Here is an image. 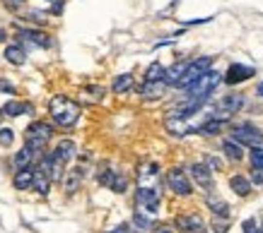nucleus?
<instances>
[{
	"mask_svg": "<svg viewBox=\"0 0 263 233\" xmlns=\"http://www.w3.org/2000/svg\"><path fill=\"white\" fill-rule=\"evenodd\" d=\"M176 229L181 233H208L205 221L198 214H186V217H176Z\"/></svg>",
	"mask_w": 263,
	"mask_h": 233,
	"instance_id": "nucleus-8",
	"label": "nucleus"
},
{
	"mask_svg": "<svg viewBox=\"0 0 263 233\" xmlns=\"http://www.w3.org/2000/svg\"><path fill=\"white\" fill-rule=\"evenodd\" d=\"M259 94H261V96H263V82H261V84H259Z\"/></svg>",
	"mask_w": 263,
	"mask_h": 233,
	"instance_id": "nucleus-43",
	"label": "nucleus"
},
{
	"mask_svg": "<svg viewBox=\"0 0 263 233\" xmlns=\"http://www.w3.org/2000/svg\"><path fill=\"white\" fill-rule=\"evenodd\" d=\"M191 175H193V180H196L200 187H205V190L212 187V173H210V166H205V164H193V166H191Z\"/></svg>",
	"mask_w": 263,
	"mask_h": 233,
	"instance_id": "nucleus-12",
	"label": "nucleus"
},
{
	"mask_svg": "<svg viewBox=\"0 0 263 233\" xmlns=\"http://www.w3.org/2000/svg\"><path fill=\"white\" fill-rule=\"evenodd\" d=\"M34 149H29V147H24L22 152H17L15 154V159H12V164L17 166V169H29V164H32V159H34Z\"/></svg>",
	"mask_w": 263,
	"mask_h": 233,
	"instance_id": "nucleus-23",
	"label": "nucleus"
},
{
	"mask_svg": "<svg viewBox=\"0 0 263 233\" xmlns=\"http://www.w3.org/2000/svg\"><path fill=\"white\" fill-rule=\"evenodd\" d=\"M34 171L32 169H19L17 173H15V178H12V185L17 187V190H27V187H32L34 185Z\"/></svg>",
	"mask_w": 263,
	"mask_h": 233,
	"instance_id": "nucleus-17",
	"label": "nucleus"
},
{
	"mask_svg": "<svg viewBox=\"0 0 263 233\" xmlns=\"http://www.w3.org/2000/svg\"><path fill=\"white\" fill-rule=\"evenodd\" d=\"M157 233H172V229H167V226H162V229H159V231Z\"/></svg>",
	"mask_w": 263,
	"mask_h": 233,
	"instance_id": "nucleus-42",
	"label": "nucleus"
},
{
	"mask_svg": "<svg viewBox=\"0 0 263 233\" xmlns=\"http://www.w3.org/2000/svg\"><path fill=\"white\" fill-rule=\"evenodd\" d=\"M220 72H215V70H208L200 79H196L191 87H186V94H189V101H193L198 106H203L208 99H210V94L215 92V87L220 84Z\"/></svg>",
	"mask_w": 263,
	"mask_h": 233,
	"instance_id": "nucleus-2",
	"label": "nucleus"
},
{
	"mask_svg": "<svg viewBox=\"0 0 263 233\" xmlns=\"http://www.w3.org/2000/svg\"><path fill=\"white\" fill-rule=\"evenodd\" d=\"M208 207H210V212L212 214H217V217H227L229 214V207H227V202L225 200H217V197H208Z\"/></svg>",
	"mask_w": 263,
	"mask_h": 233,
	"instance_id": "nucleus-26",
	"label": "nucleus"
},
{
	"mask_svg": "<svg viewBox=\"0 0 263 233\" xmlns=\"http://www.w3.org/2000/svg\"><path fill=\"white\" fill-rule=\"evenodd\" d=\"M63 164L66 161H61L53 152L51 154H44V159H41V173H46L51 180H63V175H66V171H63Z\"/></svg>",
	"mask_w": 263,
	"mask_h": 233,
	"instance_id": "nucleus-5",
	"label": "nucleus"
},
{
	"mask_svg": "<svg viewBox=\"0 0 263 233\" xmlns=\"http://www.w3.org/2000/svg\"><path fill=\"white\" fill-rule=\"evenodd\" d=\"M85 94H89V101H102L104 99V87H97V84L85 87Z\"/></svg>",
	"mask_w": 263,
	"mask_h": 233,
	"instance_id": "nucleus-30",
	"label": "nucleus"
},
{
	"mask_svg": "<svg viewBox=\"0 0 263 233\" xmlns=\"http://www.w3.org/2000/svg\"><path fill=\"white\" fill-rule=\"evenodd\" d=\"M80 180H82V169H72V171H68V173L63 175V187H66L68 195H72V192L77 190Z\"/></svg>",
	"mask_w": 263,
	"mask_h": 233,
	"instance_id": "nucleus-19",
	"label": "nucleus"
},
{
	"mask_svg": "<svg viewBox=\"0 0 263 233\" xmlns=\"http://www.w3.org/2000/svg\"><path fill=\"white\" fill-rule=\"evenodd\" d=\"M133 87V75H119L116 79H114V84H111V89H114V94H123V92H128Z\"/></svg>",
	"mask_w": 263,
	"mask_h": 233,
	"instance_id": "nucleus-25",
	"label": "nucleus"
},
{
	"mask_svg": "<svg viewBox=\"0 0 263 233\" xmlns=\"http://www.w3.org/2000/svg\"><path fill=\"white\" fill-rule=\"evenodd\" d=\"M186 67H189V62H176V65H172V67L167 70V75H164V82H167V84H179L181 77H184V72H186Z\"/></svg>",
	"mask_w": 263,
	"mask_h": 233,
	"instance_id": "nucleus-20",
	"label": "nucleus"
},
{
	"mask_svg": "<svg viewBox=\"0 0 263 233\" xmlns=\"http://www.w3.org/2000/svg\"><path fill=\"white\" fill-rule=\"evenodd\" d=\"M12 140H15L12 130H10V127H0V144L10 147V144H12Z\"/></svg>",
	"mask_w": 263,
	"mask_h": 233,
	"instance_id": "nucleus-33",
	"label": "nucleus"
},
{
	"mask_svg": "<svg viewBox=\"0 0 263 233\" xmlns=\"http://www.w3.org/2000/svg\"><path fill=\"white\" fill-rule=\"evenodd\" d=\"M126 185H128V183H126V175H121L116 171V178H114V183H111V190H114V192H123Z\"/></svg>",
	"mask_w": 263,
	"mask_h": 233,
	"instance_id": "nucleus-32",
	"label": "nucleus"
},
{
	"mask_svg": "<svg viewBox=\"0 0 263 233\" xmlns=\"http://www.w3.org/2000/svg\"><path fill=\"white\" fill-rule=\"evenodd\" d=\"M5 58L10 60L12 65H22V62L27 60V56H24V48L15 44V46H7V48H5Z\"/></svg>",
	"mask_w": 263,
	"mask_h": 233,
	"instance_id": "nucleus-24",
	"label": "nucleus"
},
{
	"mask_svg": "<svg viewBox=\"0 0 263 233\" xmlns=\"http://www.w3.org/2000/svg\"><path fill=\"white\" fill-rule=\"evenodd\" d=\"M244 233H261V229H259V224L254 219H246L244 221Z\"/></svg>",
	"mask_w": 263,
	"mask_h": 233,
	"instance_id": "nucleus-36",
	"label": "nucleus"
},
{
	"mask_svg": "<svg viewBox=\"0 0 263 233\" xmlns=\"http://www.w3.org/2000/svg\"><path fill=\"white\" fill-rule=\"evenodd\" d=\"M157 178H159V169L155 164L145 166L140 171V187H155L157 190Z\"/></svg>",
	"mask_w": 263,
	"mask_h": 233,
	"instance_id": "nucleus-16",
	"label": "nucleus"
},
{
	"mask_svg": "<svg viewBox=\"0 0 263 233\" xmlns=\"http://www.w3.org/2000/svg\"><path fill=\"white\" fill-rule=\"evenodd\" d=\"M53 154H56L61 161H72V159L77 156V147H75V142H72V140H61V142L56 144Z\"/></svg>",
	"mask_w": 263,
	"mask_h": 233,
	"instance_id": "nucleus-13",
	"label": "nucleus"
},
{
	"mask_svg": "<svg viewBox=\"0 0 263 233\" xmlns=\"http://www.w3.org/2000/svg\"><path fill=\"white\" fill-rule=\"evenodd\" d=\"M7 39V34H5V29H0V41H5Z\"/></svg>",
	"mask_w": 263,
	"mask_h": 233,
	"instance_id": "nucleus-41",
	"label": "nucleus"
},
{
	"mask_svg": "<svg viewBox=\"0 0 263 233\" xmlns=\"http://www.w3.org/2000/svg\"><path fill=\"white\" fill-rule=\"evenodd\" d=\"M164 75H167V67H162V62H152V65L145 70V79H150V82L164 79Z\"/></svg>",
	"mask_w": 263,
	"mask_h": 233,
	"instance_id": "nucleus-27",
	"label": "nucleus"
},
{
	"mask_svg": "<svg viewBox=\"0 0 263 233\" xmlns=\"http://www.w3.org/2000/svg\"><path fill=\"white\" fill-rule=\"evenodd\" d=\"M251 75H254V67H246V65L234 62V65H229V70L225 72V82H227V84H239V82L249 79Z\"/></svg>",
	"mask_w": 263,
	"mask_h": 233,
	"instance_id": "nucleus-10",
	"label": "nucleus"
},
{
	"mask_svg": "<svg viewBox=\"0 0 263 233\" xmlns=\"http://www.w3.org/2000/svg\"><path fill=\"white\" fill-rule=\"evenodd\" d=\"M138 204L145 212L157 214V209H159V190H155V187H140L138 190Z\"/></svg>",
	"mask_w": 263,
	"mask_h": 233,
	"instance_id": "nucleus-7",
	"label": "nucleus"
},
{
	"mask_svg": "<svg viewBox=\"0 0 263 233\" xmlns=\"http://www.w3.org/2000/svg\"><path fill=\"white\" fill-rule=\"evenodd\" d=\"M51 137H53V127H51L49 123H44V120L32 123V125L27 127V135H24L27 147H29V149H34L36 154H39V152H44V147H46V142H49Z\"/></svg>",
	"mask_w": 263,
	"mask_h": 233,
	"instance_id": "nucleus-3",
	"label": "nucleus"
},
{
	"mask_svg": "<svg viewBox=\"0 0 263 233\" xmlns=\"http://www.w3.org/2000/svg\"><path fill=\"white\" fill-rule=\"evenodd\" d=\"M229 187H232L239 197H246V195L251 192V183H249L244 175H232V178H229Z\"/></svg>",
	"mask_w": 263,
	"mask_h": 233,
	"instance_id": "nucleus-21",
	"label": "nucleus"
},
{
	"mask_svg": "<svg viewBox=\"0 0 263 233\" xmlns=\"http://www.w3.org/2000/svg\"><path fill=\"white\" fill-rule=\"evenodd\" d=\"M133 221H135V226H140L142 231H147V229H152V221H150V219H145L142 214H135V217H133Z\"/></svg>",
	"mask_w": 263,
	"mask_h": 233,
	"instance_id": "nucleus-34",
	"label": "nucleus"
},
{
	"mask_svg": "<svg viewBox=\"0 0 263 233\" xmlns=\"http://www.w3.org/2000/svg\"><path fill=\"white\" fill-rule=\"evenodd\" d=\"M251 180H254L256 185H261V183H263V169H254V173H251Z\"/></svg>",
	"mask_w": 263,
	"mask_h": 233,
	"instance_id": "nucleus-38",
	"label": "nucleus"
},
{
	"mask_svg": "<svg viewBox=\"0 0 263 233\" xmlns=\"http://www.w3.org/2000/svg\"><path fill=\"white\" fill-rule=\"evenodd\" d=\"M164 89H167V82L164 79H155V82L145 79V84L140 87V96L142 99H159L164 94Z\"/></svg>",
	"mask_w": 263,
	"mask_h": 233,
	"instance_id": "nucleus-11",
	"label": "nucleus"
},
{
	"mask_svg": "<svg viewBox=\"0 0 263 233\" xmlns=\"http://www.w3.org/2000/svg\"><path fill=\"white\" fill-rule=\"evenodd\" d=\"M164 125H167V130H169L172 135H176V137H184V135L193 132V127H191L189 123H184V118H169Z\"/></svg>",
	"mask_w": 263,
	"mask_h": 233,
	"instance_id": "nucleus-18",
	"label": "nucleus"
},
{
	"mask_svg": "<svg viewBox=\"0 0 263 233\" xmlns=\"http://www.w3.org/2000/svg\"><path fill=\"white\" fill-rule=\"evenodd\" d=\"M24 109H27V106H24V104H19V101H7V104L2 106V113H5V116H10V118H17L22 111H24Z\"/></svg>",
	"mask_w": 263,
	"mask_h": 233,
	"instance_id": "nucleus-29",
	"label": "nucleus"
},
{
	"mask_svg": "<svg viewBox=\"0 0 263 233\" xmlns=\"http://www.w3.org/2000/svg\"><path fill=\"white\" fill-rule=\"evenodd\" d=\"M131 233H133V231H131Z\"/></svg>",
	"mask_w": 263,
	"mask_h": 233,
	"instance_id": "nucleus-46",
	"label": "nucleus"
},
{
	"mask_svg": "<svg viewBox=\"0 0 263 233\" xmlns=\"http://www.w3.org/2000/svg\"><path fill=\"white\" fill-rule=\"evenodd\" d=\"M205 164H208L210 169H222V164H220V159H215V156H205Z\"/></svg>",
	"mask_w": 263,
	"mask_h": 233,
	"instance_id": "nucleus-37",
	"label": "nucleus"
},
{
	"mask_svg": "<svg viewBox=\"0 0 263 233\" xmlns=\"http://www.w3.org/2000/svg\"><path fill=\"white\" fill-rule=\"evenodd\" d=\"M0 89H5V92H15V87H12L10 82H2V79H0Z\"/></svg>",
	"mask_w": 263,
	"mask_h": 233,
	"instance_id": "nucleus-39",
	"label": "nucleus"
},
{
	"mask_svg": "<svg viewBox=\"0 0 263 233\" xmlns=\"http://www.w3.org/2000/svg\"><path fill=\"white\" fill-rule=\"evenodd\" d=\"M212 229H215V233H227L229 224H227V219L222 217V221H220V219H215V221H212Z\"/></svg>",
	"mask_w": 263,
	"mask_h": 233,
	"instance_id": "nucleus-35",
	"label": "nucleus"
},
{
	"mask_svg": "<svg viewBox=\"0 0 263 233\" xmlns=\"http://www.w3.org/2000/svg\"><path fill=\"white\" fill-rule=\"evenodd\" d=\"M261 233H263V224H261Z\"/></svg>",
	"mask_w": 263,
	"mask_h": 233,
	"instance_id": "nucleus-44",
	"label": "nucleus"
},
{
	"mask_svg": "<svg viewBox=\"0 0 263 233\" xmlns=\"http://www.w3.org/2000/svg\"><path fill=\"white\" fill-rule=\"evenodd\" d=\"M167 185L176 195H191V183H189V178H186V173L181 169H172L167 173Z\"/></svg>",
	"mask_w": 263,
	"mask_h": 233,
	"instance_id": "nucleus-6",
	"label": "nucleus"
},
{
	"mask_svg": "<svg viewBox=\"0 0 263 233\" xmlns=\"http://www.w3.org/2000/svg\"><path fill=\"white\" fill-rule=\"evenodd\" d=\"M49 111H51V118L56 120V125H61V127L75 125L77 118H80V106H77L75 101H70L68 96H63V94H56V96L51 99Z\"/></svg>",
	"mask_w": 263,
	"mask_h": 233,
	"instance_id": "nucleus-1",
	"label": "nucleus"
},
{
	"mask_svg": "<svg viewBox=\"0 0 263 233\" xmlns=\"http://www.w3.org/2000/svg\"><path fill=\"white\" fill-rule=\"evenodd\" d=\"M232 140H237L239 144H249V147H261L263 144V135L259 130H251V127H237L232 132Z\"/></svg>",
	"mask_w": 263,
	"mask_h": 233,
	"instance_id": "nucleus-9",
	"label": "nucleus"
},
{
	"mask_svg": "<svg viewBox=\"0 0 263 233\" xmlns=\"http://www.w3.org/2000/svg\"><path fill=\"white\" fill-rule=\"evenodd\" d=\"M251 166L254 169H263V147H254L251 149Z\"/></svg>",
	"mask_w": 263,
	"mask_h": 233,
	"instance_id": "nucleus-31",
	"label": "nucleus"
},
{
	"mask_svg": "<svg viewBox=\"0 0 263 233\" xmlns=\"http://www.w3.org/2000/svg\"><path fill=\"white\" fill-rule=\"evenodd\" d=\"M19 39L27 41V44H32V46H51V39H49L46 34L32 31V29H22V31H19Z\"/></svg>",
	"mask_w": 263,
	"mask_h": 233,
	"instance_id": "nucleus-15",
	"label": "nucleus"
},
{
	"mask_svg": "<svg viewBox=\"0 0 263 233\" xmlns=\"http://www.w3.org/2000/svg\"><path fill=\"white\" fill-rule=\"evenodd\" d=\"M111 233H131V231H128V226H119V229H114Z\"/></svg>",
	"mask_w": 263,
	"mask_h": 233,
	"instance_id": "nucleus-40",
	"label": "nucleus"
},
{
	"mask_svg": "<svg viewBox=\"0 0 263 233\" xmlns=\"http://www.w3.org/2000/svg\"><path fill=\"white\" fill-rule=\"evenodd\" d=\"M49 185H51V178L46 173H36L34 175V190L39 192V195H49Z\"/></svg>",
	"mask_w": 263,
	"mask_h": 233,
	"instance_id": "nucleus-28",
	"label": "nucleus"
},
{
	"mask_svg": "<svg viewBox=\"0 0 263 233\" xmlns=\"http://www.w3.org/2000/svg\"><path fill=\"white\" fill-rule=\"evenodd\" d=\"M0 116H2V113H0Z\"/></svg>",
	"mask_w": 263,
	"mask_h": 233,
	"instance_id": "nucleus-45",
	"label": "nucleus"
},
{
	"mask_svg": "<svg viewBox=\"0 0 263 233\" xmlns=\"http://www.w3.org/2000/svg\"><path fill=\"white\" fill-rule=\"evenodd\" d=\"M222 149H225L227 159H232V161H239V159L244 156V152H242V144H239L237 140H225Z\"/></svg>",
	"mask_w": 263,
	"mask_h": 233,
	"instance_id": "nucleus-22",
	"label": "nucleus"
},
{
	"mask_svg": "<svg viewBox=\"0 0 263 233\" xmlns=\"http://www.w3.org/2000/svg\"><path fill=\"white\" fill-rule=\"evenodd\" d=\"M212 67V58L210 56H205V58H196L189 62V67H186V72H184V77H181V82H179V87H191L196 79H200L208 70Z\"/></svg>",
	"mask_w": 263,
	"mask_h": 233,
	"instance_id": "nucleus-4",
	"label": "nucleus"
},
{
	"mask_svg": "<svg viewBox=\"0 0 263 233\" xmlns=\"http://www.w3.org/2000/svg\"><path fill=\"white\" fill-rule=\"evenodd\" d=\"M244 106V99L239 96V94H227L225 99H220V104H217V111H225V113H237L239 109Z\"/></svg>",
	"mask_w": 263,
	"mask_h": 233,
	"instance_id": "nucleus-14",
	"label": "nucleus"
}]
</instances>
